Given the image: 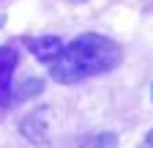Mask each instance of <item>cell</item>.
I'll use <instances>...</instances> for the list:
<instances>
[{
  "label": "cell",
  "instance_id": "cell-1",
  "mask_svg": "<svg viewBox=\"0 0 153 148\" xmlns=\"http://www.w3.org/2000/svg\"><path fill=\"white\" fill-rule=\"evenodd\" d=\"M120 61L123 49L118 41L99 33H82L49 61V74L63 85H74L88 77L109 74L112 69L120 66Z\"/></svg>",
  "mask_w": 153,
  "mask_h": 148
},
{
  "label": "cell",
  "instance_id": "cell-2",
  "mask_svg": "<svg viewBox=\"0 0 153 148\" xmlns=\"http://www.w3.org/2000/svg\"><path fill=\"white\" fill-rule=\"evenodd\" d=\"M25 44H27V49H30L41 63H49L55 55L63 49V41L57 39V36H38V39H25Z\"/></svg>",
  "mask_w": 153,
  "mask_h": 148
},
{
  "label": "cell",
  "instance_id": "cell-3",
  "mask_svg": "<svg viewBox=\"0 0 153 148\" xmlns=\"http://www.w3.org/2000/svg\"><path fill=\"white\" fill-rule=\"evenodd\" d=\"M49 110L44 107V110H38V113H33V115H27V121L22 123V132H25V137L30 140V143H44V123H47V115Z\"/></svg>",
  "mask_w": 153,
  "mask_h": 148
},
{
  "label": "cell",
  "instance_id": "cell-4",
  "mask_svg": "<svg viewBox=\"0 0 153 148\" xmlns=\"http://www.w3.org/2000/svg\"><path fill=\"white\" fill-rule=\"evenodd\" d=\"M16 63H19V52L11 49V47H0V74L14 71Z\"/></svg>",
  "mask_w": 153,
  "mask_h": 148
},
{
  "label": "cell",
  "instance_id": "cell-5",
  "mask_svg": "<svg viewBox=\"0 0 153 148\" xmlns=\"http://www.w3.org/2000/svg\"><path fill=\"white\" fill-rule=\"evenodd\" d=\"M11 96L14 90H11V71H8V74H0V107H8Z\"/></svg>",
  "mask_w": 153,
  "mask_h": 148
},
{
  "label": "cell",
  "instance_id": "cell-6",
  "mask_svg": "<svg viewBox=\"0 0 153 148\" xmlns=\"http://www.w3.org/2000/svg\"><path fill=\"white\" fill-rule=\"evenodd\" d=\"M145 145H153V129H150V132L145 135Z\"/></svg>",
  "mask_w": 153,
  "mask_h": 148
}]
</instances>
